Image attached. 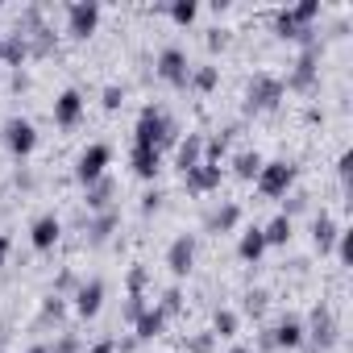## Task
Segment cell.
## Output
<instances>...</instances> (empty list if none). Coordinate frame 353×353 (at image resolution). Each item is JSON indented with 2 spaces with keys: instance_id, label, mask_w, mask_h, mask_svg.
<instances>
[{
  "instance_id": "obj_1",
  "label": "cell",
  "mask_w": 353,
  "mask_h": 353,
  "mask_svg": "<svg viewBox=\"0 0 353 353\" xmlns=\"http://www.w3.org/2000/svg\"><path fill=\"white\" fill-rule=\"evenodd\" d=\"M291 183H295V166H287V162H266V166L258 170V188H262V196H283Z\"/></svg>"
},
{
  "instance_id": "obj_2",
  "label": "cell",
  "mask_w": 353,
  "mask_h": 353,
  "mask_svg": "<svg viewBox=\"0 0 353 353\" xmlns=\"http://www.w3.org/2000/svg\"><path fill=\"white\" fill-rule=\"evenodd\" d=\"M158 141H166V121L154 108H145L141 121H137V145L141 150H158Z\"/></svg>"
},
{
  "instance_id": "obj_3",
  "label": "cell",
  "mask_w": 353,
  "mask_h": 353,
  "mask_svg": "<svg viewBox=\"0 0 353 353\" xmlns=\"http://www.w3.org/2000/svg\"><path fill=\"white\" fill-rule=\"evenodd\" d=\"M104 166H108V145H88L83 150V158H79V179L83 183H96L100 179V174H104Z\"/></svg>"
},
{
  "instance_id": "obj_4",
  "label": "cell",
  "mask_w": 353,
  "mask_h": 353,
  "mask_svg": "<svg viewBox=\"0 0 353 353\" xmlns=\"http://www.w3.org/2000/svg\"><path fill=\"white\" fill-rule=\"evenodd\" d=\"M5 137H9V150H13V154H30V150L38 145V133H34L30 121H9V125H5Z\"/></svg>"
},
{
  "instance_id": "obj_5",
  "label": "cell",
  "mask_w": 353,
  "mask_h": 353,
  "mask_svg": "<svg viewBox=\"0 0 353 353\" xmlns=\"http://www.w3.org/2000/svg\"><path fill=\"white\" fill-rule=\"evenodd\" d=\"M158 75L170 79V83H188V59H183L179 50H166V54L158 59Z\"/></svg>"
},
{
  "instance_id": "obj_6",
  "label": "cell",
  "mask_w": 353,
  "mask_h": 353,
  "mask_svg": "<svg viewBox=\"0 0 353 353\" xmlns=\"http://www.w3.org/2000/svg\"><path fill=\"white\" fill-rule=\"evenodd\" d=\"M216 183H221V166H216V162H200V166L188 170V188H192V192H208V188H216Z\"/></svg>"
},
{
  "instance_id": "obj_7",
  "label": "cell",
  "mask_w": 353,
  "mask_h": 353,
  "mask_svg": "<svg viewBox=\"0 0 353 353\" xmlns=\"http://www.w3.org/2000/svg\"><path fill=\"white\" fill-rule=\"evenodd\" d=\"M100 21V9L96 5H71V34L75 38H88Z\"/></svg>"
},
{
  "instance_id": "obj_8",
  "label": "cell",
  "mask_w": 353,
  "mask_h": 353,
  "mask_svg": "<svg viewBox=\"0 0 353 353\" xmlns=\"http://www.w3.org/2000/svg\"><path fill=\"white\" fill-rule=\"evenodd\" d=\"M79 112H83V96H79V92H63V96L54 100V121H59V125H75Z\"/></svg>"
},
{
  "instance_id": "obj_9",
  "label": "cell",
  "mask_w": 353,
  "mask_h": 353,
  "mask_svg": "<svg viewBox=\"0 0 353 353\" xmlns=\"http://www.w3.org/2000/svg\"><path fill=\"white\" fill-rule=\"evenodd\" d=\"M192 258H196V241L192 237H179V241L170 245V270L174 274H188L192 270Z\"/></svg>"
},
{
  "instance_id": "obj_10",
  "label": "cell",
  "mask_w": 353,
  "mask_h": 353,
  "mask_svg": "<svg viewBox=\"0 0 353 353\" xmlns=\"http://www.w3.org/2000/svg\"><path fill=\"white\" fill-rule=\"evenodd\" d=\"M100 299H104V287H100V283H88V287H79V295H75V312H79V316H96V312H100Z\"/></svg>"
},
{
  "instance_id": "obj_11",
  "label": "cell",
  "mask_w": 353,
  "mask_h": 353,
  "mask_svg": "<svg viewBox=\"0 0 353 353\" xmlns=\"http://www.w3.org/2000/svg\"><path fill=\"white\" fill-rule=\"evenodd\" d=\"M54 241H59V221H54V216H42V221L34 225V245H38V250H50Z\"/></svg>"
},
{
  "instance_id": "obj_12",
  "label": "cell",
  "mask_w": 353,
  "mask_h": 353,
  "mask_svg": "<svg viewBox=\"0 0 353 353\" xmlns=\"http://www.w3.org/2000/svg\"><path fill=\"white\" fill-rule=\"evenodd\" d=\"M262 250H266V237H262V229H250V233L241 237V245H237V254H241L245 262H258V258H262Z\"/></svg>"
},
{
  "instance_id": "obj_13",
  "label": "cell",
  "mask_w": 353,
  "mask_h": 353,
  "mask_svg": "<svg viewBox=\"0 0 353 353\" xmlns=\"http://www.w3.org/2000/svg\"><path fill=\"white\" fill-rule=\"evenodd\" d=\"M133 170L141 174V179H154V174H158V150H133Z\"/></svg>"
},
{
  "instance_id": "obj_14",
  "label": "cell",
  "mask_w": 353,
  "mask_h": 353,
  "mask_svg": "<svg viewBox=\"0 0 353 353\" xmlns=\"http://www.w3.org/2000/svg\"><path fill=\"white\" fill-rule=\"evenodd\" d=\"M262 237H266V245H283V241L291 237V221H287V216H274V221H270V229H266Z\"/></svg>"
},
{
  "instance_id": "obj_15",
  "label": "cell",
  "mask_w": 353,
  "mask_h": 353,
  "mask_svg": "<svg viewBox=\"0 0 353 353\" xmlns=\"http://www.w3.org/2000/svg\"><path fill=\"white\" fill-rule=\"evenodd\" d=\"M274 341H279V345H287V349H295V345L303 341V328H299L295 320H283V324H279V336H274Z\"/></svg>"
},
{
  "instance_id": "obj_16",
  "label": "cell",
  "mask_w": 353,
  "mask_h": 353,
  "mask_svg": "<svg viewBox=\"0 0 353 353\" xmlns=\"http://www.w3.org/2000/svg\"><path fill=\"white\" fill-rule=\"evenodd\" d=\"M179 166H183V174H188L192 166H200V141H196V137H192V141L179 150Z\"/></svg>"
},
{
  "instance_id": "obj_17",
  "label": "cell",
  "mask_w": 353,
  "mask_h": 353,
  "mask_svg": "<svg viewBox=\"0 0 353 353\" xmlns=\"http://www.w3.org/2000/svg\"><path fill=\"white\" fill-rule=\"evenodd\" d=\"M258 170H262V158L258 154H241L237 158V174H241V179H254Z\"/></svg>"
},
{
  "instance_id": "obj_18",
  "label": "cell",
  "mask_w": 353,
  "mask_h": 353,
  "mask_svg": "<svg viewBox=\"0 0 353 353\" xmlns=\"http://www.w3.org/2000/svg\"><path fill=\"white\" fill-rule=\"evenodd\" d=\"M332 233H336V229H332V221H328V216H320V221H316V245H320V250H328V245H332Z\"/></svg>"
},
{
  "instance_id": "obj_19",
  "label": "cell",
  "mask_w": 353,
  "mask_h": 353,
  "mask_svg": "<svg viewBox=\"0 0 353 353\" xmlns=\"http://www.w3.org/2000/svg\"><path fill=\"white\" fill-rule=\"evenodd\" d=\"M158 328H162V312H145V316L137 320V332H141V336H154Z\"/></svg>"
},
{
  "instance_id": "obj_20",
  "label": "cell",
  "mask_w": 353,
  "mask_h": 353,
  "mask_svg": "<svg viewBox=\"0 0 353 353\" xmlns=\"http://www.w3.org/2000/svg\"><path fill=\"white\" fill-rule=\"evenodd\" d=\"M170 17L179 21V26H188V21H196V5H192V0H183V5H174V9H170Z\"/></svg>"
},
{
  "instance_id": "obj_21",
  "label": "cell",
  "mask_w": 353,
  "mask_h": 353,
  "mask_svg": "<svg viewBox=\"0 0 353 353\" xmlns=\"http://www.w3.org/2000/svg\"><path fill=\"white\" fill-rule=\"evenodd\" d=\"M233 328H237L233 312H221V316H216V332H221V336H233Z\"/></svg>"
},
{
  "instance_id": "obj_22",
  "label": "cell",
  "mask_w": 353,
  "mask_h": 353,
  "mask_svg": "<svg viewBox=\"0 0 353 353\" xmlns=\"http://www.w3.org/2000/svg\"><path fill=\"white\" fill-rule=\"evenodd\" d=\"M5 59H9V63H17V59H26V42H13V46L5 50Z\"/></svg>"
},
{
  "instance_id": "obj_23",
  "label": "cell",
  "mask_w": 353,
  "mask_h": 353,
  "mask_svg": "<svg viewBox=\"0 0 353 353\" xmlns=\"http://www.w3.org/2000/svg\"><path fill=\"white\" fill-rule=\"evenodd\" d=\"M196 83H200V88H212V83H216V71H212V67H204V71L196 75Z\"/></svg>"
},
{
  "instance_id": "obj_24",
  "label": "cell",
  "mask_w": 353,
  "mask_h": 353,
  "mask_svg": "<svg viewBox=\"0 0 353 353\" xmlns=\"http://www.w3.org/2000/svg\"><path fill=\"white\" fill-rule=\"evenodd\" d=\"M104 108H121V92H117V88L104 92Z\"/></svg>"
},
{
  "instance_id": "obj_25",
  "label": "cell",
  "mask_w": 353,
  "mask_h": 353,
  "mask_svg": "<svg viewBox=\"0 0 353 353\" xmlns=\"http://www.w3.org/2000/svg\"><path fill=\"white\" fill-rule=\"evenodd\" d=\"M229 225H237V208H225L221 212V229H229Z\"/></svg>"
},
{
  "instance_id": "obj_26",
  "label": "cell",
  "mask_w": 353,
  "mask_h": 353,
  "mask_svg": "<svg viewBox=\"0 0 353 353\" xmlns=\"http://www.w3.org/2000/svg\"><path fill=\"white\" fill-rule=\"evenodd\" d=\"M92 353H112V341H104V345H96Z\"/></svg>"
},
{
  "instance_id": "obj_27",
  "label": "cell",
  "mask_w": 353,
  "mask_h": 353,
  "mask_svg": "<svg viewBox=\"0 0 353 353\" xmlns=\"http://www.w3.org/2000/svg\"><path fill=\"white\" fill-rule=\"evenodd\" d=\"M5 254H9V241H5V237H0V262H5Z\"/></svg>"
},
{
  "instance_id": "obj_28",
  "label": "cell",
  "mask_w": 353,
  "mask_h": 353,
  "mask_svg": "<svg viewBox=\"0 0 353 353\" xmlns=\"http://www.w3.org/2000/svg\"><path fill=\"white\" fill-rule=\"evenodd\" d=\"M34 353H46V349H34Z\"/></svg>"
},
{
  "instance_id": "obj_29",
  "label": "cell",
  "mask_w": 353,
  "mask_h": 353,
  "mask_svg": "<svg viewBox=\"0 0 353 353\" xmlns=\"http://www.w3.org/2000/svg\"><path fill=\"white\" fill-rule=\"evenodd\" d=\"M233 353H245V349H233Z\"/></svg>"
}]
</instances>
